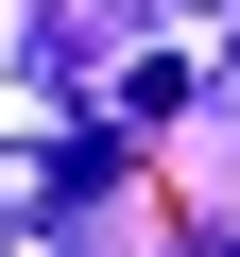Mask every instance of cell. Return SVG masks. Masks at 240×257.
Returning a JSON list of instances; mask_svg holds the SVG:
<instances>
[{"label": "cell", "mask_w": 240, "mask_h": 257, "mask_svg": "<svg viewBox=\"0 0 240 257\" xmlns=\"http://www.w3.org/2000/svg\"><path fill=\"white\" fill-rule=\"evenodd\" d=\"M189 257H223V240H189Z\"/></svg>", "instance_id": "6da1fadb"}]
</instances>
